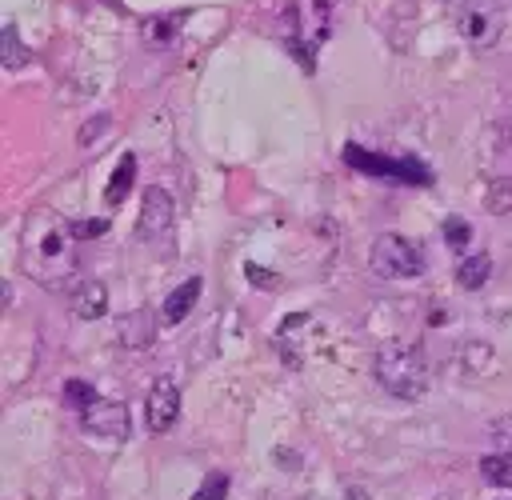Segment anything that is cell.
I'll list each match as a JSON object with an SVG mask.
<instances>
[{"instance_id": "6da1fadb", "label": "cell", "mask_w": 512, "mask_h": 500, "mask_svg": "<svg viewBox=\"0 0 512 500\" xmlns=\"http://www.w3.org/2000/svg\"><path fill=\"white\" fill-rule=\"evenodd\" d=\"M20 264L40 288L60 292L76 276V228L52 208L32 212L24 224Z\"/></svg>"}, {"instance_id": "7a4b0ae2", "label": "cell", "mask_w": 512, "mask_h": 500, "mask_svg": "<svg viewBox=\"0 0 512 500\" xmlns=\"http://www.w3.org/2000/svg\"><path fill=\"white\" fill-rule=\"evenodd\" d=\"M372 372H376L380 388L392 392V396H400V400H416V396L428 392V360H424V352H420L416 344H408V340H388V344L376 352Z\"/></svg>"}, {"instance_id": "3957f363", "label": "cell", "mask_w": 512, "mask_h": 500, "mask_svg": "<svg viewBox=\"0 0 512 500\" xmlns=\"http://www.w3.org/2000/svg\"><path fill=\"white\" fill-rule=\"evenodd\" d=\"M424 248L400 232H380L372 240V252H368V268L380 276V280H416L424 276Z\"/></svg>"}, {"instance_id": "277c9868", "label": "cell", "mask_w": 512, "mask_h": 500, "mask_svg": "<svg viewBox=\"0 0 512 500\" xmlns=\"http://www.w3.org/2000/svg\"><path fill=\"white\" fill-rule=\"evenodd\" d=\"M452 16H456V28H460L468 48L488 52L500 40L504 20H500V4L496 0H452Z\"/></svg>"}, {"instance_id": "5b68a950", "label": "cell", "mask_w": 512, "mask_h": 500, "mask_svg": "<svg viewBox=\"0 0 512 500\" xmlns=\"http://www.w3.org/2000/svg\"><path fill=\"white\" fill-rule=\"evenodd\" d=\"M344 164L368 172V176H388V180H400V184H432V172L420 164V160H396V156H380L372 148H360V144H348L344 148Z\"/></svg>"}, {"instance_id": "8992f818", "label": "cell", "mask_w": 512, "mask_h": 500, "mask_svg": "<svg viewBox=\"0 0 512 500\" xmlns=\"http://www.w3.org/2000/svg\"><path fill=\"white\" fill-rule=\"evenodd\" d=\"M172 220H176V204H172V192L152 184L144 188V200H140V220H136V236L140 240H160L172 232Z\"/></svg>"}, {"instance_id": "52a82bcc", "label": "cell", "mask_w": 512, "mask_h": 500, "mask_svg": "<svg viewBox=\"0 0 512 500\" xmlns=\"http://www.w3.org/2000/svg\"><path fill=\"white\" fill-rule=\"evenodd\" d=\"M180 420V388H176V380L172 376H160L152 388H148V396H144V424H148V432H168L172 424Z\"/></svg>"}, {"instance_id": "ba28073f", "label": "cell", "mask_w": 512, "mask_h": 500, "mask_svg": "<svg viewBox=\"0 0 512 500\" xmlns=\"http://www.w3.org/2000/svg\"><path fill=\"white\" fill-rule=\"evenodd\" d=\"M80 428L88 436H104V440H124L128 436V408L120 400H96L92 408L80 412Z\"/></svg>"}, {"instance_id": "9c48e42d", "label": "cell", "mask_w": 512, "mask_h": 500, "mask_svg": "<svg viewBox=\"0 0 512 500\" xmlns=\"http://www.w3.org/2000/svg\"><path fill=\"white\" fill-rule=\"evenodd\" d=\"M200 288H204L200 276H188L184 284H176V288L164 296V304H160V320H164V324H180V320L192 312V304L200 300Z\"/></svg>"}, {"instance_id": "30bf717a", "label": "cell", "mask_w": 512, "mask_h": 500, "mask_svg": "<svg viewBox=\"0 0 512 500\" xmlns=\"http://www.w3.org/2000/svg\"><path fill=\"white\" fill-rule=\"evenodd\" d=\"M104 312H108V288H104L100 280L76 284V292H72V316H76V320H96V316H104Z\"/></svg>"}, {"instance_id": "8fae6325", "label": "cell", "mask_w": 512, "mask_h": 500, "mask_svg": "<svg viewBox=\"0 0 512 500\" xmlns=\"http://www.w3.org/2000/svg\"><path fill=\"white\" fill-rule=\"evenodd\" d=\"M488 276H492V256L488 252H472V256H464L456 264V284L464 292H480L488 284Z\"/></svg>"}, {"instance_id": "7c38bea8", "label": "cell", "mask_w": 512, "mask_h": 500, "mask_svg": "<svg viewBox=\"0 0 512 500\" xmlns=\"http://www.w3.org/2000/svg\"><path fill=\"white\" fill-rule=\"evenodd\" d=\"M152 312L148 308H136V312H128L124 320H120V344H128V348H144L148 340H152Z\"/></svg>"}, {"instance_id": "4fadbf2b", "label": "cell", "mask_w": 512, "mask_h": 500, "mask_svg": "<svg viewBox=\"0 0 512 500\" xmlns=\"http://www.w3.org/2000/svg\"><path fill=\"white\" fill-rule=\"evenodd\" d=\"M132 184H136V156L128 152V156H120V164H116V172H112V180H108V188H104L108 208L124 204V196H128V188H132Z\"/></svg>"}, {"instance_id": "5bb4252c", "label": "cell", "mask_w": 512, "mask_h": 500, "mask_svg": "<svg viewBox=\"0 0 512 500\" xmlns=\"http://www.w3.org/2000/svg\"><path fill=\"white\" fill-rule=\"evenodd\" d=\"M480 476H484L488 484L512 492V456H508V452H492V456H484V460H480Z\"/></svg>"}, {"instance_id": "9a60e30c", "label": "cell", "mask_w": 512, "mask_h": 500, "mask_svg": "<svg viewBox=\"0 0 512 500\" xmlns=\"http://www.w3.org/2000/svg\"><path fill=\"white\" fill-rule=\"evenodd\" d=\"M484 208H488L492 216H508V212H512V176H496V180L488 184Z\"/></svg>"}, {"instance_id": "2e32d148", "label": "cell", "mask_w": 512, "mask_h": 500, "mask_svg": "<svg viewBox=\"0 0 512 500\" xmlns=\"http://www.w3.org/2000/svg\"><path fill=\"white\" fill-rule=\"evenodd\" d=\"M0 40H4V52H0L4 68H12V72H16V68H24V64H28V48L20 44L16 24H4V36H0Z\"/></svg>"}, {"instance_id": "e0dca14e", "label": "cell", "mask_w": 512, "mask_h": 500, "mask_svg": "<svg viewBox=\"0 0 512 500\" xmlns=\"http://www.w3.org/2000/svg\"><path fill=\"white\" fill-rule=\"evenodd\" d=\"M60 396H64V404H68L76 416L100 400V396H96V388H92V384H84V380H64V392H60Z\"/></svg>"}, {"instance_id": "ac0fdd59", "label": "cell", "mask_w": 512, "mask_h": 500, "mask_svg": "<svg viewBox=\"0 0 512 500\" xmlns=\"http://www.w3.org/2000/svg\"><path fill=\"white\" fill-rule=\"evenodd\" d=\"M492 364V348L484 344V340H464L460 344V368L464 372H480V368H488Z\"/></svg>"}, {"instance_id": "d6986e66", "label": "cell", "mask_w": 512, "mask_h": 500, "mask_svg": "<svg viewBox=\"0 0 512 500\" xmlns=\"http://www.w3.org/2000/svg\"><path fill=\"white\" fill-rule=\"evenodd\" d=\"M228 488H232L228 472H208V476H204V484L192 492V500H224V496H228Z\"/></svg>"}, {"instance_id": "ffe728a7", "label": "cell", "mask_w": 512, "mask_h": 500, "mask_svg": "<svg viewBox=\"0 0 512 500\" xmlns=\"http://www.w3.org/2000/svg\"><path fill=\"white\" fill-rule=\"evenodd\" d=\"M444 240H448L452 252H464V248L472 244V228H468V220L448 216V220H444Z\"/></svg>"}, {"instance_id": "44dd1931", "label": "cell", "mask_w": 512, "mask_h": 500, "mask_svg": "<svg viewBox=\"0 0 512 500\" xmlns=\"http://www.w3.org/2000/svg\"><path fill=\"white\" fill-rule=\"evenodd\" d=\"M492 440H496V448H500V452H508V456H512V416L492 420Z\"/></svg>"}, {"instance_id": "7402d4cb", "label": "cell", "mask_w": 512, "mask_h": 500, "mask_svg": "<svg viewBox=\"0 0 512 500\" xmlns=\"http://www.w3.org/2000/svg\"><path fill=\"white\" fill-rule=\"evenodd\" d=\"M108 124H112L108 116H96V120H88V124L80 128V136H76V144H80V148H88V144H92L96 136H104V132H108Z\"/></svg>"}, {"instance_id": "603a6c76", "label": "cell", "mask_w": 512, "mask_h": 500, "mask_svg": "<svg viewBox=\"0 0 512 500\" xmlns=\"http://www.w3.org/2000/svg\"><path fill=\"white\" fill-rule=\"evenodd\" d=\"M76 228V240L80 236H100V232H108V220H84V224H72Z\"/></svg>"}, {"instance_id": "cb8c5ba5", "label": "cell", "mask_w": 512, "mask_h": 500, "mask_svg": "<svg viewBox=\"0 0 512 500\" xmlns=\"http://www.w3.org/2000/svg\"><path fill=\"white\" fill-rule=\"evenodd\" d=\"M248 280H252V284H264V288H276L272 272H268V268H256V264H248Z\"/></svg>"}, {"instance_id": "d4e9b609", "label": "cell", "mask_w": 512, "mask_h": 500, "mask_svg": "<svg viewBox=\"0 0 512 500\" xmlns=\"http://www.w3.org/2000/svg\"><path fill=\"white\" fill-rule=\"evenodd\" d=\"M344 500H352V492H348V496H344ZM360 500H364V496H360Z\"/></svg>"}]
</instances>
